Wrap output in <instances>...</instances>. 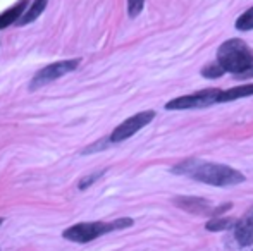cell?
<instances>
[{
  "label": "cell",
  "instance_id": "1",
  "mask_svg": "<svg viewBox=\"0 0 253 251\" xmlns=\"http://www.w3.org/2000/svg\"><path fill=\"white\" fill-rule=\"evenodd\" d=\"M170 172L179 176H188V178L195 179V181L205 182V184L210 186H220V188L236 186L245 181V176L236 169L227 167V165L222 164L203 162L198 160V158H190V160L181 162L176 167L170 169Z\"/></svg>",
  "mask_w": 253,
  "mask_h": 251
},
{
  "label": "cell",
  "instance_id": "2",
  "mask_svg": "<svg viewBox=\"0 0 253 251\" xmlns=\"http://www.w3.org/2000/svg\"><path fill=\"white\" fill-rule=\"evenodd\" d=\"M217 64L224 72L243 74L253 67V50L240 38H231L219 47Z\"/></svg>",
  "mask_w": 253,
  "mask_h": 251
},
{
  "label": "cell",
  "instance_id": "3",
  "mask_svg": "<svg viewBox=\"0 0 253 251\" xmlns=\"http://www.w3.org/2000/svg\"><path fill=\"white\" fill-rule=\"evenodd\" d=\"M133 224H134L133 218H129V217L117 218V220H114V222H81V224L67 227L66 231L62 232V238L67 239V241L84 245V243H91L93 239L100 238L103 234H109V232H112V231L127 229Z\"/></svg>",
  "mask_w": 253,
  "mask_h": 251
},
{
  "label": "cell",
  "instance_id": "4",
  "mask_svg": "<svg viewBox=\"0 0 253 251\" xmlns=\"http://www.w3.org/2000/svg\"><path fill=\"white\" fill-rule=\"evenodd\" d=\"M220 90L219 88H207L198 93L184 95V97H177L174 100L167 102L166 108L167 110H188V108H203L210 107V105L217 104Z\"/></svg>",
  "mask_w": 253,
  "mask_h": 251
},
{
  "label": "cell",
  "instance_id": "5",
  "mask_svg": "<svg viewBox=\"0 0 253 251\" xmlns=\"http://www.w3.org/2000/svg\"><path fill=\"white\" fill-rule=\"evenodd\" d=\"M80 66V59H71V61H60V62H53L50 66L40 69L37 74L33 76L30 83V90L35 91L38 88L45 86V84L52 83V81L59 79V77L66 76V74L76 71V67Z\"/></svg>",
  "mask_w": 253,
  "mask_h": 251
},
{
  "label": "cell",
  "instance_id": "6",
  "mask_svg": "<svg viewBox=\"0 0 253 251\" xmlns=\"http://www.w3.org/2000/svg\"><path fill=\"white\" fill-rule=\"evenodd\" d=\"M155 117V112L153 110H145L140 112V114L133 115V117L126 119L124 122H121L116 129L112 131V134L109 136L110 143H121V141L127 140L131 138L133 134H136L140 129H143L145 126H148Z\"/></svg>",
  "mask_w": 253,
  "mask_h": 251
},
{
  "label": "cell",
  "instance_id": "7",
  "mask_svg": "<svg viewBox=\"0 0 253 251\" xmlns=\"http://www.w3.org/2000/svg\"><path fill=\"white\" fill-rule=\"evenodd\" d=\"M174 205L186 212H191V214H200V215H213L217 217L222 212L229 210L233 205L231 203H224L222 207H210V203L203 198H195V196H177L174 198Z\"/></svg>",
  "mask_w": 253,
  "mask_h": 251
},
{
  "label": "cell",
  "instance_id": "8",
  "mask_svg": "<svg viewBox=\"0 0 253 251\" xmlns=\"http://www.w3.org/2000/svg\"><path fill=\"white\" fill-rule=\"evenodd\" d=\"M234 236L241 246L253 245V208L234 224Z\"/></svg>",
  "mask_w": 253,
  "mask_h": 251
},
{
  "label": "cell",
  "instance_id": "9",
  "mask_svg": "<svg viewBox=\"0 0 253 251\" xmlns=\"http://www.w3.org/2000/svg\"><path fill=\"white\" fill-rule=\"evenodd\" d=\"M28 2H30V0H19L16 5H12L10 9H7L5 12L0 14V30H5L10 24L17 23L19 17L24 14V10H26Z\"/></svg>",
  "mask_w": 253,
  "mask_h": 251
},
{
  "label": "cell",
  "instance_id": "10",
  "mask_svg": "<svg viewBox=\"0 0 253 251\" xmlns=\"http://www.w3.org/2000/svg\"><path fill=\"white\" fill-rule=\"evenodd\" d=\"M252 95H253V83L240 84V86L229 88V90H226V91L220 90L219 98H217V104H222V102H234V100H238V98L252 97Z\"/></svg>",
  "mask_w": 253,
  "mask_h": 251
},
{
  "label": "cell",
  "instance_id": "11",
  "mask_svg": "<svg viewBox=\"0 0 253 251\" xmlns=\"http://www.w3.org/2000/svg\"><path fill=\"white\" fill-rule=\"evenodd\" d=\"M47 3H48V0H35V2L31 3L30 9L24 10V14L19 17V21H17V24H19V26H26V24L37 21L38 17L42 16V12L45 10Z\"/></svg>",
  "mask_w": 253,
  "mask_h": 251
},
{
  "label": "cell",
  "instance_id": "12",
  "mask_svg": "<svg viewBox=\"0 0 253 251\" xmlns=\"http://www.w3.org/2000/svg\"><path fill=\"white\" fill-rule=\"evenodd\" d=\"M236 224L234 218H227V217H213L207 222V231H226V229L233 227Z\"/></svg>",
  "mask_w": 253,
  "mask_h": 251
},
{
  "label": "cell",
  "instance_id": "13",
  "mask_svg": "<svg viewBox=\"0 0 253 251\" xmlns=\"http://www.w3.org/2000/svg\"><path fill=\"white\" fill-rule=\"evenodd\" d=\"M236 30H240V31L253 30V5L236 19Z\"/></svg>",
  "mask_w": 253,
  "mask_h": 251
},
{
  "label": "cell",
  "instance_id": "14",
  "mask_svg": "<svg viewBox=\"0 0 253 251\" xmlns=\"http://www.w3.org/2000/svg\"><path fill=\"white\" fill-rule=\"evenodd\" d=\"M222 74H224L222 67H220L217 62L209 64V66L203 67V69H202V76L209 77V79H215V77H220V76H222Z\"/></svg>",
  "mask_w": 253,
  "mask_h": 251
},
{
  "label": "cell",
  "instance_id": "15",
  "mask_svg": "<svg viewBox=\"0 0 253 251\" xmlns=\"http://www.w3.org/2000/svg\"><path fill=\"white\" fill-rule=\"evenodd\" d=\"M145 0H127V12H129V17H136L138 14L143 10Z\"/></svg>",
  "mask_w": 253,
  "mask_h": 251
},
{
  "label": "cell",
  "instance_id": "16",
  "mask_svg": "<svg viewBox=\"0 0 253 251\" xmlns=\"http://www.w3.org/2000/svg\"><path fill=\"white\" fill-rule=\"evenodd\" d=\"M103 174H105V171L97 172V174H91V176H86V178H83V179H81V181H80V184H78V188H80L81 191H83V189H88L91 184H93L95 181H98V179H100Z\"/></svg>",
  "mask_w": 253,
  "mask_h": 251
},
{
  "label": "cell",
  "instance_id": "17",
  "mask_svg": "<svg viewBox=\"0 0 253 251\" xmlns=\"http://www.w3.org/2000/svg\"><path fill=\"white\" fill-rule=\"evenodd\" d=\"M2 222H3V218H0V225H2Z\"/></svg>",
  "mask_w": 253,
  "mask_h": 251
}]
</instances>
